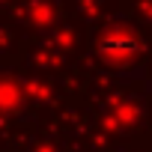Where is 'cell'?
Returning <instances> with one entry per match:
<instances>
[{
	"label": "cell",
	"instance_id": "6da1fadb",
	"mask_svg": "<svg viewBox=\"0 0 152 152\" xmlns=\"http://www.w3.org/2000/svg\"><path fill=\"white\" fill-rule=\"evenodd\" d=\"M140 48V42H137V36H131V33H107L104 39H102V54L107 57V60H128V57H134V51Z\"/></svg>",
	"mask_w": 152,
	"mask_h": 152
}]
</instances>
